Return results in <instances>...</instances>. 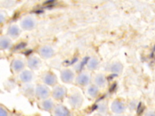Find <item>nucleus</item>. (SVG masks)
I'll return each mask as SVG.
<instances>
[{"label":"nucleus","instance_id":"12","mask_svg":"<svg viewBox=\"0 0 155 116\" xmlns=\"http://www.w3.org/2000/svg\"><path fill=\"white\" fill-rule=\"evenodd\" d=\"M20 79L23 82H28L32 79V74L28 71H24L21 74Z\"/></svg>","mask_w":155,"mask_h":116},{"label":"nucleus","instance_id":"1","mask_svg":"<svg viewBox=\"0 0 155 116\" xmlns=\"http://www.w3.org/2000/svg\"><path fill=\"white\" fill-rule=\"evenodd\" d=\"M70 105L74 108H79L82 103V98L79 94H74L69 98Z\"/></svg>","mask_w":155,"mask_h":116},{"label":"nucleus","instance_id":"5","mask_svg":"<svg viewBox=\"0 0 155 116\" xmlns=\"http://www.w3.org/2000/svg\"><path fill=\"white\" fill-rule=\"evenodd\" d=\"M65 94V90L64 88L61 86L56 87L53 91V95L54 98L59 100L64 97Z\"/></svg>","mask_w":155,"mask_h":116},{"label":"nucleus","instance_id":"3","mask_svg":"<svg viewBox=\"0 0 155 116\" xmlns=\"http://www.w3.org/2000/svg\"><path fill=\"white\" fill-rule=\"evenodd\" d=\"M111 109L115 113H121L124 111L125 107L122 102L118 100H115L111 104Z\"/></svg>","mask_w":155,"mask_h":116},{"label":"nucleus","instance_id":"16","mask_svg":"<svg viewBox=\"0 0 155 116\" xmlns=\"http://www.w3.org/2000/svg\"><path fill=\"white\" fill-rule=\"evenodd\" d=\"M10 44V41L9 39H8L7 38H5V37H2V38H1V41H0V47H1V48L2 50L7 48L9 47Z\"/></svg>","mask_w":155,"mask_h":116},{"label":"nucleus","instance_id":"8","mask_svg":"<svg viewBox=\"0 0 155 116\" xmlns=\"http://www.w3.org/2000/svg\"><path fill=\"white\" fill-rule=\"evenodd\" d=\"M41 62L36 57H31L28 60V65L31 69H36L39 67Z\"/></svg>","mask_w":155,"mask_h":116},{"label":"nucleus","instance_id":"4","mask_svg":"<svg viewBox=\"0 0 155 116\" xmlns=\"http://www.w3.org/2000/svg\"><path fill=\"white\" fill-rule=\"evenodd\" d=\"M73 73L69 69H65L61 73V79L65 83L70 82L73 79Z\"/></svg>","mask_w":155,"mask_h":116},{"label":"nucleus","instance_id":"21","mask_svg":"<svg viewBox=\"0 0 155 116\" xmlns=\"http://www.w3.org/2000/svg\"><path fill=\"white\" fill-rule=\"evenodd\" d=\"M0 115L2 116H5V115H7L6 111L2 108H1V109H0Z\"/></svg>","mask_w":155,"mask_h":116},{"label":"nucleus","instance_id":"19","mask_svg":"<svg viewBox=\"0 0 155 116\" xmlns=\"http://www.w3.org/2000/svg\"><path fill=\"white\" fill-rule=\"evenodd\" d=\"M53 102H51V100H45L42 103V106L43 108L46 110V111H49L50 109H52L53 108Z\"/></svg>","mask_w":155,"mask_h":116},{"label":"nucleus","instance_id":"10","mask_svg":"<svg viewBox=\"0 0 155 116\" xmlns=\"http://www.w3.org/2000/svg\"><path fill=\"white\" fill-rule=\"evenodd\" d=\"M35 22L31 18H25L24 19L21 23V25L23 28L25 30H29L32 28L34 27Z\"/></svg>","mask_w":155,"mask_h":116},{"label":"nucleus","instance_id":"14","mask_svg":"<svg viewBox=\"0 0 155 116\" xmlns=\"http://www.w3.org/2000/svg\"><path fill=\"white\" fill-rule=\"evenodd\" d=\"M8 32V34L11 36L16 37L19 34V30L18 27L13 25V26H12L9 28Z\"/></svg>","mask_w":155,"mask_h":116},{"label":"nucleus","instance_id":"6","mask_svg":"<svg viewBox=\"0 0 155 116\" xmlns=\"http://www.w3.org/2000/svg\"><path fill=\"white\" fill-rule=\"evenodd\" d=\"M40 54L43 57L49 58L53 56V50L51 47L45 46L40 50Z\"/></svg>","mask_w":155,"mask_h":116},{"label":"nucleus","instance_id":"17","mask_svg":"<svg viewBox=\"0 0 155 116\" xmlns=\"http://www.w3.org/2000/svg\"><path fill=\"white\" fill-rule=\"evenodd\" d=\"M122 69V65L119 63H115L111 66V71L114 73H119Z\"/></svg>","mask_w":155,"mask_h":116},{"label":"nucleus","instance_id":"13","mask_svg":"<svg viewBox=\"0 0 155 116\" xmlns=\"http://www.w3.org/2000/svg\"><path fill=\"white\" fill-rule=\"evenodd\" d=\"M24 67V63L20 60H15L12 63V68L15 71H21Z\"/></svg>","mask_w":155,"mask_h":116},{"label":"nucleus","instance_id":"7","mask_svg":"<svg viewBox=\"0 0 155 116\" xmlns=\"http://www.w3.org/2000/svg\"><path fill=\"white\" fill-rule=\"evenodd\" d=\"M44 80L46 84L48 85H53L56 83V77L54 74L48 73L45 76Z\"/></svg>","mask_w":155,"mask_h":116},{"label":"nucleus","instance_id":"11","mask_svg":"<svg viewBox=\"0 0 155 116\" xmlns=\"http://www.w3.org/2000/svg\"><path fill=\"white\" fill-rule=\"evenodd\" d=\"M77 82L81 85H87L90 82V77L85 74H82L78 76Z\"/></svg>","mask_w":155,"mask_h":116},{"label":"nucleus","instance_id":"20","mask_svg":"<svg viewBox=\"0 0 155 116\" xmlns=\"http://www.w3.org/2000/svg\"><path fill=\"white\" fill-rule=\"evenodd\" d=\"M97 65H98L97 60L95 59H93L88 62V67L90 69H94L97 68Z\"/></svg>","mask_w":155,"mask_h":116},{"label":"nucleus","instance_id":"9","mask_svg":"<svg viewBox=\"0 0 155 116\" xmlns=\"http://www.w3.org/2000/svg\"><path fill=\"white\" fill-rule=\"evenodd\" d=\"M55 115L60 116H65L69 115L68 110L64 106H58L54 111Z\"/></svg>","mask_w":155,"mask_h":116},{"label":"nucleus","instance_id":"2","mask_svg":"<svg viewBox=\"0 0 155 116\" xmlns=\"http://www.w3.org/2000/svg\"><path fill=\"white\" fill-rule=\"evenodd\" d=\"M49 89L45 86L40 85L36 88V94L38 98H45L49 95Z\"/></svg>","mask_w":155,"mask_h":116},{"label":"nucleus","instance_id":"18","mask_svg":"<svg viewBox=\"0 0 155 116\" xmlns=\"http://www.w3.org/2000/svg\"><path fill=\"white\" fill-rule=\"evenodd\" d=\"M98 91V88L95 86H91L88 89V92L89 95L93 97H94L97 95Z\"/></svg>","mask_w":155,"mask_h":116},{"label":"nucleus","instance_id":"15","mask_svg":"<svg viewBox=\"0 0 155 116\" xmlns=\"http://www.w3.org/2000/svg\"><path fill=\"white\" fill-rule=\"evenodd\" d=\"M95 82L97 85L103 86L105 84V79L102 75H98L95 79Z\"/></svg>","mask_w":155,"mask_h":116}]
</instances>
